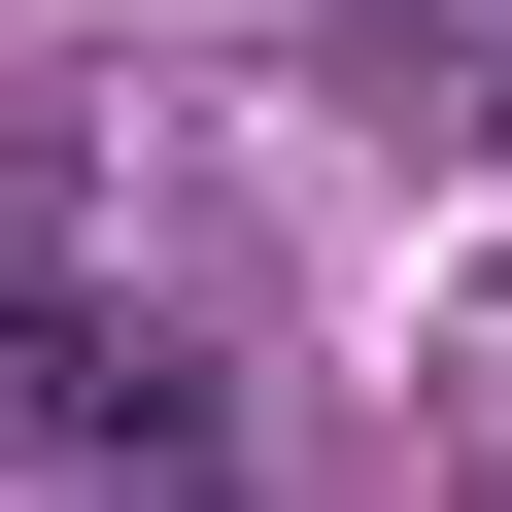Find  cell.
<instances>
[{
	"mask_svg": "<svg viewBox=\"0 0 512 512\" xmlns=\"http://www.w3.org/2000/svg\"><path fill=\"white\" fill-rule=\"evenodd\" d=\"M0 410H35V444H205V376L103 342V308H0Z\"/></svg>",
	"mask_w": 512,
	"mask_h": 512,
	"instance_id": "6da1fadb",
	"label": "cell"
},
{
	"mask_svg": "<svg viewBox=\"0 0 512 512\" xmlns=\"http://www.w3.org/2000/svg\"><path fill=\"white\" fill-rule=\"evenodd\" d=\"M478 512H512V342H478Z\"/></svg>",
	"mask_w": 512,
	"mask_h": 512,
	"instance_id": "7a4b0ae2",
	"label": "cell"
}]
</instances>
